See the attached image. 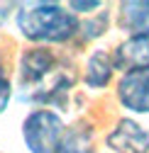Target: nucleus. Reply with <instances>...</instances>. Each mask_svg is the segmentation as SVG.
<instances>
[{
  "label": "nucleus",
  "mask_w": 149,
  "mask_h": 153,
  "mask_svg": "<svg viewBox=\"0 0 149 153\" xmlns=\"http://www.w3.org/2000/svg\"><path fill=\"white\" fill-rule=\"evenodd\" d=\"M20 100L49 107H66V97L73 90L76 73L47 46L27 49L20 56Z\"/></svg>",
  "instance_id": "f257e3e1"
},
{
  "label": "nucleus",
  "mask_w": 149,
  "mask_h": 153,
  "mask_svg": "<svg viewBox=\"0 0 149 153\" xmlns=\"http://www.w3.org/2000/svg\"><path fill=\"white\" fill-rule=\"evenodd\" d=\"M17 29L34 44H64L78 32V17L59 3H34L17 12Z\"/></svg>",
  "instance_id": "f03ea898"
},
{
  "label": "nucleus",
  "mask_w": 149,
  "mask_h": 153,
  "mask_svg": "<svg viewBox=\"0 0 149 153\" xmlns=\"http://www.w3.org/2000/svg\"><path fill=\"white\" fill-rule=\"evenodd\" d=\"M64 134V119L51 109H34L22 122V141L29 153H59Z\"/></svg>",
  "instance_id": "7ed1b4c3"
},
{
  "label": "nucleus",
  "mask_w": 149,
  "mask_h": 153,
  "mask_svg": "<svg viewBox=\"0 0 149 153\" xmlns=\"http://www.w3.org/2000/svg\"><path fill=\"white\" fill-rule=\"evenodd\" d=\"M117 100L135 114H149V66L122 73L117 80Z\"/></svg>",
  "instance_id": "20e7f679"
},
{
  "label": "nucleus",
  "mask_w": 149,
  "mask_h": 153,
  "mask_svg": "<svg viewBox=\"0 0 149 153\" xmlns=\"http://www.w3.org/2000/svg\"><path fill=\"white\" fill-rule=\"evenodd\" d=\"M105 141L115 153H149V126L125 117L113 126Z\"/></svg>",
  "instance_id": "39448f33"
},
{
  "label": "nucleus",
  "mask_w": 149,
  "mask_h": 153,
  "mask_svg": "<svg viewBox=\"0 0 149 153\" xmlns=\"http://www.w3.org/2000/svg\"><path fill=\"white\" fill-rule=\"evenodd\" d=\"M110 59H113V68L122 73L149 66V36H127L110 53Z\"/></svg>",
  "instance_id": "423d86ee"
},
{
  "label": "nucleus",
  "mask_w": 149,
  "mask_h": 153,
  "mask_svg": "<svg viewBox=\"0 0 149 153\" xmlns=\"http://www.w3.org/2000/svg\"><path fill=\"white\" fill-rule=\"evenodd\" d=\"M117 25L129 36H149V0H127L117 7Z\"/></svg>",
  "instance_id": "0eeeda50"
},
{
  "label": "nucleus",
  "mask_w": 149,
  "mask_h": 153,
  "mask_svg": "<svg viewBox=\"0 0 149 153\" xmlns=\"http://www.w3.org/2000/svg\"><path fill=\"white\" fill-rule=\"evenodd\" d=\"M113 75H115V68H113L110 53L103 51V49H96L88 56V61H86L83 83L90 90H100V88H108V83L113 80Z\"/></svg>",
  "instance_id": "6e6552de"
},
{
  "label": "nucleus",
  "mask_w": 149,
  "mask_h": 153,
  "mask_svg": "<svg viewBox=\"0 0 149 153\" xmlns=\"http://www.w3.org/2000/svg\"><path fill=\"white\" fill-rule=\"evenodd\" d=\"M59 153H96V143H93V129L86 124H76L66 129L61 151Z\"/></svg>",
  "instance_id": "1a4fd4ad"
},
{
  "label": "nucleus",
  "mask_w": 149,
  "mask_h": 153,
  "mask_svg": "<svg viewBox=\"0 0 149 153\" xmlns=\"http://www.w3.org/2000/svg\"><path fill=\"white\" fill-rule=\"evenodd\" d=\"M108 25H110V15L108 12H98V15H90L88 20L78 22V36L83 42H93V39H100V36L108 32Z\"/></svg>",
  "instance_id": "9d476101"
},
{
  "label": "nucleus",
  "mask_w": 149,
  "mask_h": 153,
  "mask_svg": "<svg viewBox=\"0 0 149 153\" xmlns=\"http://www.w3.org/2000/svg\"><path fill=\"white\" fill-rule=\"evenodd\" d=\"M10 97H12V85H10V80L5 78V75H0V114L8 109Z\"/></svg>",
  "instance_id": "9b49d317"
},
{
  "label": "nucleus",
  "mask_w": 149,
  "mask_h": 153,
  "mask_svg": "<svg viewBox=\"0 0 149 153\" xmlns=\"http://www.w3.org/2000/svg\"><path fill=\"white\" fill-rule=\"evenodd\" d=\"M100 3L98 0H88V3H83V0H73V3H68V12H93V10H98Z\"/></svg>",
  "instance_id": "f8f14e48"
},
{
  "label": "nucleus",
  "mask_w": 149,
  "mask_h": 153,
  "mask_svg": "<svg viewBox=\"0 0 149 153\" xmlns=\"http://www.w3.org/2000/svg\"><path fill=\"white\" fill-rule=\"evenodd\" d=\"M12 7H15L12 3H0V27L8 22V15L12 12Z\"/></svg>",
  "instance_id": "ddd939ff"
},
{
  "label": "nucleus",
  "mask_w": 149,
  "mask_h": 153,
  "mask_svg": "<svg viewBox=\"0 0 149 153\" xmlns=\"http://www.w3.org/2000/svg\"><path fill=\"white\" fill-rule=\"evenodd\" d=\"M0 75H3V53H0Z\"/></svg>",
  "instance_id": "4468645a"
}]
</instances>
